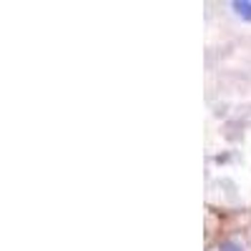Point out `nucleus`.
Returning <instances> with one entry per match:
<instances>
[{
  "label": "nucleus",
  "instance_id": "obj_1",
  "mask_svg": "<svg viewBox=\"0 0 251 251\" xmlns=\"http://www.w3.org/2000/svg\"><path fill=\"white\" fill-rule=\"evenodd\" d=\"M234 10H236L241 18L251 20V3H249V0H236V3H234Z\"/></svg>",
  "mask_w": 251,
  "mask_h": 251
},
{
  "label": "nucleus",
  "instance_id": "obj_2",
  "mask_svg": "<svg viewBox=\"0 0 251 251\" xmlns=\"http://www.w3.org/2000/svg\"><path fill=\"white\" fill-rule=\"evenodd\" d=\"M221 251H244V246H239L236 241H226L221 244Z\"/></svg>",
  "mask_w": 251,
  "mask_h": 251
}]
</instances>
